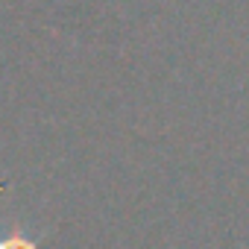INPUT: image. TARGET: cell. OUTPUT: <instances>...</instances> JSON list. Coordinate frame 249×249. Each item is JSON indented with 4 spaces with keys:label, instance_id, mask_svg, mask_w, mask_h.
I'll use <instances>...</instances> for the list:
<instances>
[{
    "label": "cell",
    "instance_id": "6da1fadb",
    "mask_svg": "<svg viewBox=\"0 0 249 249\" xmlns=\"http://www.w3.org/2000/svg\"><path fill=\"white\" fill-rule=\"evenodd\" d=\"M0 249H38V246L24 234H9V237H0Z\"/></svg>",
    "mask_w": 249,
    "mask_h": 249
}]
</instances>
